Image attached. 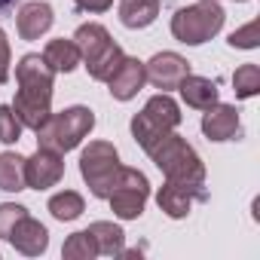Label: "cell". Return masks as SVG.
Listing matches in <instances>:
<instances>
[{
	"mask_svg": "<svg viewBox=\"0 0 260 260\" xmlns=\"http://www.w3.org/2000/svg\"><path fill=\"white\" fill-rule=\"evenodd\" d=\"M16 101H13V113L22 125L37 128L52 116V83H55V71L46 64L43 55H22V61L16 64Z\"/></svg>",
	"mask_w": 260,
	"mask_h": 260,
	"instance_id": "1",
	"label": "cell"
},
{
	"mask_svg": "<svg viewBox=\"0 0 260 260\" xmlns=\"http://www.w3.org/2000/svg\"><path fill=\"white\" fill-rule=\"evenodd\" d=\"M150 159L156 162V169L166 175V181L184 184L196 193H205V166L199 159V153L175 132H169L166 138H159L150 150Z\"/></svg>",
	"mask_w": 260,
	"mask_h": 260,
	"instance_id": "2",
	"label": "cell"
},
{
	"mask_svg": "<svg viewBox=\"0 0 260 260\" xmlns=\"http://www.w3.org/2000/svg\"><path fill=\"white\" fill-rule=\"evenodd\" d=\"M74 43L80 46V61L86 64V71H89L92 80L107 83V77H110V74L116 71V64L122 61L119 43H116V40L107 34V28L98 25V22L80 25L77 34H74Z\"/></svg>",
	"mask_w": 260,
	"mask_h": 260,
	"instance_id": "3",
	"label": "cell"
},
{
	"mask_svg": "<svg viewBox=\"0 0 260 260\" xmlns=\"http://www.w3.org/2000/svg\"><path fill=\"white\" fill-rule=\"evenodd\" d=\"M92 128H95V113L89 107L77 104V107H68L61 113H52L37 128V141H40V147H49L55 153H68L92 132Z\"/></svg>",
	"mask_w": 260,
	"mask_h": 260,
	"instance_id": "4",
	"label": "cell"
},
{
	"mask_svg": "<svg viewBox=\"0 0 260 260\" xmlns=\"http://www.w3.org/2000/svg\"><path fill=\"white\" fill-rule=\"evenodd\" d=\"M178 125H181V107L169 92H162V95H153L144 104V110L132 116V138L144 150H150L159 138L175 132Z\"/></svg>",
	"mask_w": 260,
	"mask_h": 260,
	"instance_id": "5",
	"label": "cell"
},
{
	"mask_svg": "<svg viewBox=\"0 0 260 260\" xmlns=\"http://www.w3.org/2000/svg\"><path fill=\"white\" fill-rule=\"evenodd\" d=\"M223 19L226 16L217 0H199V4H190L172 16V34L187 46H202L223 28Z\"/></svg>",
	"mask_w": 260,
	"mask_h": 260,
	"instance_id": "6",
	"label": "cell"
},
{
	"mask_svg": "<svg viewBox=\"0 0 260 260\" xmlns=\"http://www.w3.org/2000/svg\"><path fill=\"white\" fill-rule=\"evenodd\" d=\"M119 172H122V166H119L116 147L110 141H89V147L80 156V175L89 184L95 199H107L110 196V190L119 181Z\"/></svg>",
	"mask_w": 260,
	"mask_h": 260,
	"instance_id": "7",
	"label": "cell"
},
{
	"mask_svg": "<svg viewBox=\"0 0 260 260\" xmlns=\"http://www.w3.org/2000/svg\"><path fill=\"white\" fill-rule=\"evenodd\" d=\"M147 196H150V184L144 178V172L138 169H122L119 172V181L116 187L110 190V208L116 217L122 220H138L144 214V205H147Z\"/></svg>",
	"mask_w": 260,
	"mask_h": 260,
	"instance_id": "8",
	"label": "cell"
},
{
	"mask_svg": "<svg viewBox=\"0 0 260 260\" xmlns=\"http://www.w3.org/2000/svg\"><path fill=\"white\" fill-rule=\"evenodd\" d=\"M64 175V159L61 153L49 150V147H37V153L31 159H25V184L34 190H49L61 181Z\"/></svg>",
	"mask_w": 260,
	"mask_h": 260,
	"instance_id": "9",
	"label": "cell"
},
{
	"mask_svg": "<svg viewBox=\"0 0 260 260\" xmlns=\"http://www.w3.org/2000/svg\"><path fill=\"white\" fill-rule=\"evenodd\" d=\"M144 74L156 89L169 92V89H178V83L190 74V61L184 55H178V52H156L144 64Z\"/></svg>",
	"mask_w": 260,
	"mask_h": 260,
	"instance_id": "10",
	"label": "cell"
},
{
	"mask_svg": "<svg viewBox=\"0 0 260 260\" xmlns=\"http://www.w3.org/2000/svg\"><path fill=\"white\" fill-rule=\"evenodd\" d=\"M147 83V74H144V61L138 58H125L116 64V71L107 77V89L116 101H128V98H135Z\"/></svg>",
	"mask_w": 260,
	"mask_h": 260,
	"instance_id": "11",
	"label": "cell"
},
{
	"mask_svg": "<svg viewBox=\"0 0 260 260\" xmlns=\"http://www.w3.org/2000/svg\"><path fill=\"white\" fill-rule=\"evenodd\" d=\"M7 242H10L16 251H22V254L37 257V254H43V251L49 248V233H46V226H43L40 220H34L31 214H25V217L16 220V226L10 230Z\"/></svg>",
	"mask_w": 260,
	"mask_h": 260,
	"instance_id": "12",
	"label": "cell"
},
{
	"mask_svg": "<svg viewBox=\"0 0 260 260\" xmlns=\"http://www.w3.org/2000/svg\"><path fill=\"white\" fill-rule=\"evenodd\" d=\"M239 110L233 104H211L202 116V132L208 141H233L239 135Z\"/></svg>",
	"mask_w": 260,
	"mask_h": 260,
	"instance_id": "13",
	"label": "cell"
},
{
	"mask_svg": "<svg viewBox=\"0 0 260 260\" xmlns=\"http://www.w3.org/2000/svg\"><path fill=\"white\" fill-rule=\"evenodd\" d=\"M55 16H52V7L43 4V0H31V4H25L16 16V28H19V37L22 40H37L43 37L49 28H52Z\"/></svg>",
	"mask_w": 260,
	"mask_h": 260,
	"instance_id": "14",
	"label": "cell"
},
{
	"mask_svg": "<svg viewBox=\"0 0 260 260\" xmlns=\"http://www.w3.org/2000/svg\"><path fill=\"white\" fill-rule=\"evenodd\" d=\"M205 196H208V193H196V190H190V187H184V184L166 181V184L159 187V193H156V202H159V208H162L169 217L181 220V217H187V214H190L193 202H196V199L202 202Z\"/></svg>",
	"mask_w": 260,
	"mask_h": 260,
	"instance_id": "15",
	"label": "cell"
},
{
	"mask_svg": "<svg viewBox=\"0 0 260 260\" xmlns=\"http://www.w3.org/2000/svg\"><path fill=\"white\" fill-rule=\"evenodd\" d=\"M181 98L187 101V107H196V110H208L211 104H217V83L208 80V77H193L187 74L181 83Z\"/></svg>",
	"mask_w": 260,
	"mask_h": 260,
	"instance_id": "16",
	"label": "cell"
},
{
	"mask_svg": "<svg viewBox=\"0 0 260 260\" xmlns=\"http://www.w3.org/2000/svg\"><path fill=\"white\" fill-rule=\"evenodd\" d=\"M156 16H159V0H122L119 4V22L132 31L153 25Z\"/></svg>",
	"mask_w": 260,
	"mask_h": 260,
	"instance_id": "17",
	"label": "cell"
},
{
	"mask_svg": "<svg viewBox=\"0 0 260 260\" xmlns=\"http://www.w3.org/2000/svg\"><path fill=\"white\" fill-rule=\"evenodd\" d=\"M43 58L46 64L55 71V74H71L77 64H80V46L74 40H49L46 49H43Z\"/></svg>",
	"mask_w": 260,
	"mask_h": 260,
	"instance_id": "18",
	"label": "cell"
},
{
	"mask_svg": "<svg viewBox=\"0 0 260 260\" xmlns=\"http://www.w3.org/2000/svg\"><path fill=\"white\" fill-rule=\"evenodd\" d=\"M89 236L95 239V245H98V254H107V257H119L125 248V233L116 226V223H110V220H95V223H89Z\"/></svg>",
	"mask_w": 260,
	"mask_h": 260,
	"instance_id": "19",
	"label": "cell"
},
{
	"mask_svg": "<svg viewBox=\"0 0 260 260\" xmlns=\"http://www.w3.org/2000/svg\"><path fill=\"white\" fill-rule=\"evenodd\" d=\"M25 187V159L19 153H0V190L19 193Z\"/></svg>",
	"mask_w": 260,
	"mask_h": 260,
	"instance_id": "20",
	"label": "cell"
},
{
	"mask_svg": "<svg viewBox=\"0 0 260 260\" xmlns=\"http://www.w3.org/2000/svg\"><path fill=\"white\" fill-rule=\"evenodd\" d=\"M49 211H52L55 220H77V217L86 211V202H83L80 193L64 190V193H55V196L49 199Z\"/></svg>",
	"mask_w": 260,
	"mask_h": 260,
	"instance_id": "21",
	"label": "cell"
},
{
	"mask_svg": "<svg viewBox=\"0 0 260 260\" xmlns=\"http://www.w3.org/2000/svg\"><path fill=\"white\" fill-rule=\"evenodd\" d=\"M61 254H64L68 260H92V257H98V245H95V239L89 236V230H80V233L68 236Z\"/></svg>",
	"mask_w": 260,
	"mask_h": 260,
	"instance_id": "22",
	"label": "cell"
},
{
	"mask_svg": "<svg viewBox=\"0 0 260 260\" xmlns=\"http://www.w3.org/2000/svg\"><path fill=\"white\" fill-rule=\"evenodd\" d=\"M233 92L236 98H254L260 92V68L257 64H242L233 74Z\"/></svg>",
	"mask_w": 260,
	"mask_h": 260,
	"instance_id": "23",
	"label": "cell"
},
{
	"mask_svg": "<svg viewBox=\"0 0 260 260\" xmlns=\"http://www.w3.org/2000/svg\"><path fill=\"white\" fill-rule=\"evenodd\" d=\"M22 128L25 125L16 119L13 107L10 104H0V141H4V144H16L22 138Z\"/></svg>",
	"mask_w": 260,
	"mask_h": 260,
	"instance_id": "24",
	"label": "cell"
},
{
	"mask_svg": "<svg viewBox=\"0 0 260 260\" xmlns=\"http://www.w3.org/2000/svg\"><path fill=\"white\" fill-rule=\"evenodd\" d=\"M226 43H230L233 49H254V46H260V22L254 19V22H248L245 28L233 31Z\"/></svg>",
	"mask_w": 260,
	"mask_h": 260,
	"instance_id": "25",
	"label": "cell"
},
{
	"mask_svg": "<svg viewBox=\"0 0 260 260\" xmlns=\"http://www.w3.org/2000/svg\"><path fill=\"white\" fill-rule=\"evenodd\" d=\"M28 214V208H22V205H0V239H7L10 236V230L16 226V220L19 217H25Z\"/></svg>",
	"mask_w": 260,
	"mask_h": 260,
	"instance_id": "26",
	"label": "cell"
},
{
	"mask_svg": "<svg viewBox=\"0 0 260 260\" xmlns=\"http://www.w3.org/2000/svg\"><path fill=\"white\" fill-rule=\"evenodd\" d=\"M10 40H7V34L0 31V83H7L10 80Z\"/></svg>",
	"mask_w": 260,
	"mask_h": 260,
	"instance_id": "27",
	"label": "cell"
},
{
	"mask_svg": "<svg viewBox=\"0 0 260 260\" xmlns=\"http://www.w3.org/2000/svg\"><path fill=\"white\" fill-rule=\"evenodd\" d=\"M77 4V10H83V13H107L110 7H113V0H74Z\"/></svg>",
	"mask_w": 260,
	"mask_h": 260,
	"instance_id": "28",
	"label": "cell"
},
{
	"mask_svg": "<svg viewBox=\"0 0 260 260\" xmlns=\"http://www.w3.org/2000/svg\"><path fill=\"white\" fill-rule=\"evenodd\" d=\"M10 4H13V0H0V10H7Z\"/></svg>",
	"mask_w": 260,
	"mask_h": 260,
	"instance_id": "29",
	"label": "cell"
}]
</instances>
